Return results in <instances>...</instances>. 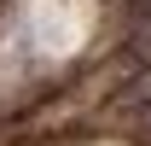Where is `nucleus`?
<instances>
[{"instance_id":"f03ea898","label":"nucleus","mask_w":151,"mask_h":146,"mask_svg":"<svg viewBox=\"0 0 151 146\" xmlns=\"http://www.w3.org/2000/svg\"><path fill=\"white\" fill-rule=\"evenodd\" d=\"M134 47H139L145 64H151V0H145V12H139V23H134Z\"/></svg>"},{"instance_id":"f257e3e1","label":"nucleus","mask_w":151,"mask_h":146,"mask_svg":"<svg viewBox=\"0 0 151 146\" xmlns=\"http://www.w3.org/2000/svg\"><path fill=\"white\" fill-rule=\"evenodd\" d=\"M111 111H116V123H128V128H151V64L134 76L122 93H116Z\"/></svg>"}]
</instances>
